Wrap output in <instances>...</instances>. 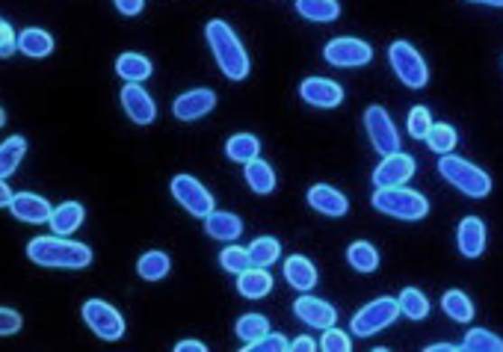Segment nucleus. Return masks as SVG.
Listing matches in <instances>:
<instances>
[{"label": "nucleus", "mask_w": 503, "mask_h": 352, "mask_svg": "<svg viewBox=\"0 0 503 352\" xmlns=\"http://www.w3.org/2000/svg\"><path fill=\"white\" fill-rule=\"evenodd\" d=\"M27 258L48 270H87L92 264V249L87 243H74L66 237H33L27 243Z\"/></svg>", "instance_id": "nucleus-1"}, {"label": "nucleus", "mask_w": 503, "mask_h": 352, "mask_svg": "<svg viewBox=\"0 0 503 352\" xmlns=\"http://www.w3.org/2000/svg\"><path fill=\"white\" fill-rule=\"evenodd\" d=\"M205 39L213 51V60H217L219 71L226 74L228 80H246L249 78V53H246L243 42L238 33L226 24V21L213 18L205 24Z\"/></svg>", "instance_id": "nucleus-2"}, {"label": "nucleus", "mask_w": 503, "mask_h": 352, "mask_svg": "<svg viewBox=\"0 0 503 352\" xmlns=\"http://www.w3.org/2000/svg\"><path fill=\"white\" fill-rule=\"evenodd\" d=\"M370 205L377 208L379 213L391 219H403V222H417L430 213V199L417 190H405L403 187H382L373 193Z\"/></svg>", "instance_id": "nucleus-3"}, {"label": "nucleus", "mask_w": 503, "mask_h": 352, "mask_svg": "<svg viewBox=\"0 0 503 352\" xmlns=\"http://www.w3.org/2000/svg\"><path fill=\"white\" fill-rule=\"evenodd\" d=\"M438 175H442L447 184H453L459 193H465L468 199H486L491 193L489 172L486 169L474 166L465 157L442 154V160H438Z\"/></svg>", "instance_id": "nucleus-4"}, {"label": "nucleus", "mask_w": 503, "mask_h": 352, "mask_svg": "<svg viewBox=\"0 0 503 352\" xmlns=\"http://www.w3.org/2000/svg\"><path fill=\"white\" fill-rule=\"evenodd\" d=\"M388 62L394 74H397V80L405 83L409 89H424L426 83H430V66H426V60L417 53V48H412L409 42H394L388 48Z\"/></svg>", "instance_id": "nucleus-5"}, {"label": "nucleus", "mask_w": 503, "mask_h": 352, "mask_svg": "<svg viewBox=\"0 0 503 352\" xmlns=\"http://www.w3.org/2000/svg\"><path fill=\"white\" fill-rule=\"evenodd\" d=\"M400 317V300H391V296H379V300L368 302L359 314H352L349 320V332L356 338H370L388 329L394 320Z\"/></svg>", "instance_id": "nucleus-6"}, {"label": "nucleus", "mask_w": 503, "mask_h": 352, "mask_svg": "<svg viewBox=\"0 0 503 352\" xmlns=\"http://www.w3.org/2000/svg\"><path fill=\"white\" fill-rule=\"evenodd\" d=\"M169 190H172V199L178 201L181 208H184L187 213H192V217L205 219L208 213L217 210V205H213V196L205 190V184H201L199 178L192 175H175L172 184H169Z\"/></svg>", "instance_id": "nucleus-7"}, {"label": "nucleus", "mask_w": 503, "mask_h": 352, "mask_svg": "<svg viewBox=\"0 0 503 352\" xmlns=\"http://www.w3.org/2000/svg\"><path fill=\"white\" fill-rule=\"evenodd\" d=\"M83 323H87L101 340H119L125 335V317L104 300H87L80 308Z\"/></svg>", "instance_id": "nucleus-8"}, {"label": "nucleus", "mask_w": 503, "mask_h": 352, "mask_svg": "<svg viewBox=\"0 0 503 352\" xmlns=\"http://www.w3.org/2000/svg\"><path fill=\"white\" fill-rule=\"evenodd\" d=\"M365 131H368V140L373 143V148H377L382 157L400 152L397 125L391 122V116H388L385 107H379V104L368 107V110H365Z\"/></svg>", "instance_id": "nucleus-9"}, {"label": "nucleus", "mask_w": 503, "mask_h": 352, "mask_svg": "<svg viewBox=\"0 0 503 352\" xmlns=\"http://www.w3.org/2000/svg\"><path fill=\"white\" fill-rule=\"evenodd\" d=\"M323 60L335 69H359L373 60V48L361 39L340 36V39H331L323 48Z\"/></svg>", "instance_id": "nucleus-10"}, {"label": "nucleus", "mask_w": 503, "mask_h": 352, "mask_svg": "<svg viewBox=\"0 0 503 352\" xmlns=\"http://www.w3.org/2000/svg\"><path fill=\"white\" fill-rule=\"evenodd\" d=\"M412 175H415V157L412 154H403V152L385 154L382 163L373 169V187H377V190H382V187H403Z\"/></svg>", "instance_id": "nucleus-11"}, {"label": "nucleus", "mask_w": 503, "mask_h": 352, "mask_svg": "<svg viewBox=\"0 0 503 352\" xmlns=\"http://www.w3.org/2000/svg\"><path fill=\"white\" fill-rule=\"evenodd\" d=\"M299 98L312 107H320V110H335V107L344 104V89L329 78H308L299 83Z\"/></svg>", "instance_id": "nucleus-12"}, {"label": "nucleus", "mask_w": 503, "mask_h": 352, "mask_svg": "<svg viewBox=\"0 0 503 352\" xmlns=\"http://www.w3.org/2000/svg\"><path fill=\"white\" fill-rule=\"evenodd\" d=\"M213 110H217V92L213 89H190L178 95L172 104V116L178 122H199Z\"/></svg>", "instance_id": "nucleus-13"}, {"label": "nucleus", "mask_w": 503, "mask_h": 352, "mask_svg": "<svg viewBox=\"0 0 503 352\" xmlns=\"http://www.w3.org/2000/svg\"><path fill=\"white\" fill-rule=\"evenodd\" d=\"M293 314H296V320H303V323L312 329H331L338 323V308L329 305L326 300H317V296H312V293L299 296V300L293 302Z\"/></svg>", "instance_id": "nucleus-14"}, {"label": "nucleus", "mask_w": 503, "mask_h": 352, "mask_svg": "<svg viewBox=\"0 0 503 352\" xmlns=\"http://www.w3.org/2000/svg\"><path fill=\"white\" fill-rule=\"evenodd\" d=\"M122 110L134 125H152L157 119V104L139 83H125L122 89Z\"/></svg>", "instance_id": "nucleus-15"}, {"label": "nucleus", "mask_w": 503, "mask_h": 352, "mask_svg": "<svg viewBox=\"0 0 503 352\" xmlns=\"http://www.w3.org/2000/svg\"><path fill=\"white\" fill-rule=\"evenodd\" d=\"M308 205H312L317 213H323V217H347L349 210V199L340 193V190H335L331 184H314L312 190H308Z\"/></svg>", "instance_id": "nucleus-16"}, {"label": "nucleus", "mask_w": 503, "mask_h": 352, "mask_svg": "<svg viewBox=\"0 0 503 352\" xmlns=\"http://www.w3.org/2000/svg\"><path fill=\"white\" fill-rule=\"evenodd\" d=\"M9 213L21 222H30V226H42V222H51L53 208L48 205V199L36 193H18L9 201Z\"/></svg>", "instance_id": "nucleus-17"}, {"label": "nucleus", "mask_w": 503, "mask_h": 352, "mask_svg": "<svg viewBox=\"0 0 503 352\" xmlns=\"http://www.w3.org/2000/svg\"><path fill=\"white\" fill-rule=\"evenodd\" d=\"M456 246L465 258H480L486 252V222L480 217H465L456 228Z\"/></svg>", "instance_id": "nucleus-18"}, {"label": "nucleus", "mask_w": 503, "mask_h": 352, "mask_svg": "<svg viewBox=\"0 0 503 352\" xmlns=\"http://www.w3.org/2000/svg\"><path fill=\"white\" fill-rule=\"evenodd\" d=\"M284 279L299 293H312L317 287V266L305 258V255H291L284 261Z\"/></svg>", "instance_id": "nucleus-19"}, {"label": "nucleus", "mask_w": 503, "mask_h": 352, "mask_svg": "<svg viewBox=\"0 0 503 352\" xmlns=\"http://www.w3.org/2000/svg\"><path fill=\"white\" fill-rule=\"evenodd\" d=\"M205 234L213 240H222V243H231L238 240L243 234V219L238 213H228V210H213L205 217Z\"/></svg>", "instance_id": "nucleus-20"}, {"label": "nucleus", "mask_w": 503, "mask_h": 352, "mask_svg": "<svg viewBox=\"0 0 503 352\" xmlns=\"http://www.w3.org/2000/svg\"><path fill=\"white\" fill-rule=\"evenodd\" d=\"M238 291L243 300H264V296L273 293V275L264 266H249L238 275Z\"/></svg>", "instance_id": "nucleus-21"}, {"label": "nucleus", "mask_w": 503, "mask_h": 352, "mask_svg": "<svg viewBox=\"0 0 503 352\" xmlns=\"http://www.w3.org/2000/svg\"><path fill=\"white\" fill-rule=\"evenodd\" d=\"M83 219H87V210H83L80 201H62V205L53 208L51 213V228L53 234H60V237H69V234H74L83 226Z\"/></svg>", "instance_id": "nucleus-22"}, {"label": "nucleus", "mask_w": 503, "mask_h": 352, "mask_svg": "<svg viewBox=\"0 0 503 352\" xmlns=\"http://www.w3.org/2000/svg\"><path fill=\"white\" fill-rule=\"evenodd\" d=\"M243 178H246V184H249L252 193H258V196H270L275 190L273 166L266 163V160H261V157H255V160H249V163H243Z\"/></svg>", "instance_id": "nucleus-23"}, {"label": "nucleus", "mask_w": 503, "mask_h": 352, "mask_svg": "<svg viewBox=\"0 0 503 352\" xmlns=\"http://www.w3.org/2000/svg\"><path fill=\"white\" fill-rule=\"evenodd\" d=\"M18 51L30 60H45V57H51V51H53V36L48 33V30L27 27V30H21L18 33Z\"/></svg>", "instance_id": "nucleus-24"}, {"label": "nucleus", "mask_w": 503, "mask_h": 352, "mask_svg": "<svg viewBox=\"0 0 503 352\" xmlns=\"http://www.w3.org/2000/svg\"><path fill=\"white\" fill-rule=\"evenodd\" d=\"M116 74L127 83H143V80L152 78V60L143 57V53L127 51L116 60Z\"/></svg>", "instance_id": "nucleus-25"}, {"label": "nucleus", "mask_w": 503, "mask_h": 352, "mask_svg": "<svg viewBox=\"0 0 503 352\" xmlns=\"http://www.w3.org/2000/svg\"><path fill=\"white\" fill-rule=\"evenodd\" d=\"M169 270H172V261H169L166 252H145L143 258L136 261V275L143 282H163Z\"/></svg>", "instance_id": "nucleus-26"}, {"label": "nucleus", "mask_w": 503, "mask_h": 352, "mask_svg": "<svg viewBox=\"0 0 503 352\" xmlns=\"http://www.w3.org/2000/svg\"><path fill=\"white\" fill-rule=\"evenodd\" d=\"M296 13L305 21H317V24H329V21H338L340 4L338 0H296Z\"/></svg>", "instance_id": "nucleus-27"}, {"label": "nucleus", "mask_w": 503, "mask_h": 352, "mask_svg": "<svg viewBox=\"0 0 503 352\" xmlns=\"http://www.w3.org/2000/svg\"><path fill=\"white\" fill-rule=\"evenodd\" d=\"M27 154V140L24 136H9L0 143V178H9L21 166V160Z\"/></svg>", "instance_id": "nucleus-28"}, {"label": "nucleus", "mask_w": 503, "mask_h": 352, "mask_svg": "<svg viewBox=\"0 0 503 352\" xmlns=\"http://www.w3.org/2000/svg\"><path fill=\"white\" fill-rule=\"evenodd\" d=\"M226 157L234 163H249V160L261 157V143L255 134H234L226 143Z\"/></svg>", "instance_id": "nucleus-29"}, {"label": "nucleus", "mask_w": 503, "mask_h": 352, "mask_svg": "<svg viewBox=\"0 0 503 352\" xmlns=\"http://www.w3.org/2000/svg\"><path fill=\"white\" fill-rule=\"evenodd\" d=\"M347 261L352 270H359V273H373L379 266V252L373 243L368 240H356V243H349L347 246Z\"/></svg>", "instance_id": "nucleus-30"}, {"label": "nucleus", "mask_w": 503, "mask_h": 352, "mask_svg": "<svg viewBox=\"0 0 503 352\" xmlns=\"http://www.w3.org/2000/svg\"><path fill=\"white\" fill-rule=\"evenodd\" d=\"M249 258H252V266L270 270V266L282 258V243H278L275 237H255L249 243Z\"/></svg>", "instance_id": "nucleus-31"}, {"label": "nucleus", "mask_w": 503, "mask_h": 352, "mask_svg": "<svg viewBox=\"0 0 503 352\" xmlns=\"http://www.w3.org/2000/svg\"><path fill=\"white\" fill-rule=\"evenodd\" d=\"M442 308L447 317L456 320V323H470V320H474V302H470L468 293L462 291H447L442 296Z\"/></svg>", "instance_id": "nucleus-32"}, {"label": "nucleus", "mask_w": 503, "mask_h": 352, "mask_svg": "<svg viewBox=\"0 0 503 352\" xmlns=\"http://www.w3.org/2000/svg\"><path fill=\"white\" fill-rule=\"evenodd\" d=\"M397 300H400V314L405 320H415V323H417V320L430 317V300H426V296L417 291V287H405Z\"/></svg>", "instance_id": "nucleus-33"}, {"label": "nucleus", "mask_w": 503, "mask_h": 352, "mask_svg": "<svg viewBox=\"0 0 503 352\" xmlns=\"http://www.w3.org/2000/svg\"><path fill=\"white\" fill-rule=\"evenodd\" d=\"M462 349L465 352H503V338L489 332V329H468Z\"/></svg>", "instance_id": "nucleus-34"}, {"label": "nucleus", "mask_w": 503, "mask_h": 352, "mask_svg": "<svg viewBox=\"0 0 503 352\" xmlns=\"http://www.w3.org/2000/svg\"><path fill=\"white\" fill-rule=\"evenodd\" d=\"M234 329H238V338L243 340V347H246V344H255V340L270 332V320H266L264 314L252 311V314H243Z\"/></svg>", "instance_id": "nucleus-35"}, {"label": "nucleus", "mask_w": 503, "mask_h": 352, "mask_svg": "<svg viewBox=\"0 0 503 352\" xmlns=\"http://www.w3.org/2000/svg\"><path fill=\"white\" fill-rule=\"evenodd\" d=\"M456 143H459L456 127L453 125H444V122H435L430 136H426V145H430L435 154H453Z\"/></svg>", "instance_id": "nucleus-36"}, {"label": "nucleus", "mask_w": 503, "mask_h": 352, "mask_svg": "<svg viewBox=\"0 0 503 352\" xmlns=\"http://www.w3.org/2000/svg\"><path fill=\"white\" fill-rule=\"evenodd\" d=\"M433 116H430V107H424V104H417L412 107V113H409V119H405V131H409L412 140H426L433 131Z\"/></svg>", "instance_id": "nucleus-37"}, {"label": "nucleus", "mask_w": 503, "mask_h": 352, "mask_svg": "<svg viewBox=\"0 0 503 352\" xmlns=\"http://www.w3.org/2000/svg\"><path fill=\"white\" fill-rule=\"evenodd\" d=\"M219 264H222V270H226V273L240 275V273H246L252 266L249 249H243V246H226V249L219 252Z\"/></svg>", "instance_id": "nucleus-38"}, {"label": "nucleus", "mask_w": 503, "mask_h": 352, "mask_svg": "<svg viewBox=\"0 0 503 352\" xmlns=\"http://www.w3.org/2000/svg\"><path fill=\"white\" fill-rule=\"evenodd\" d=\"M243 349L246 352H284V349H291V340L278 332H266L264 338H258L255 344H246Z\"/></svg>", "instance_id": "nucleus-39"}, {"label": "nucleus", "mask_w": 503, "mask_h": 352, "mask_svg": "<svg viewBox=\"0 0 503 352\" xmlns=\"http://www.w3.org/2000/svg\"><path fill=\"white\" fill-rule=\"evenodd\" d=\"M320 349H326V352H349L352 349V340L340 332L338 326H331V329H323V340H320Z\"/></svg>", "instance_id": "nucleus-40"}, {"label": "nucleus", "mask_w": 503, "mask_h": 352, "mask_svg": "<svg viewBox=\"0 0 503 352\" xmlns=\"http://www.w3.org/2000/svg\"><path fill=\"white\" fill-rule=\"evenodd\" d=\"M18 51V36H15V30L13 24L0 15V60H6V57H13V53Z\"/></svg>", "instance_id": "nucleus-41"}, {"label": "nucleus", "mask_w": 503, "mask_h": 352, "mask_svg": "<svg viewBox=\"0 0 503 352\" xmlns=\"http://www.w3.org/2000/svg\"><path fill=\"white\" fill-rule=\"evenodd\" d=\"M21 326H24V317H21L15 308H4V305H0V338L21 332Z\"/></svg>", "instance_id": "nucleus-42"}, {"label": "nucleus", "mask_w": 503, "mask_h": 352, "mask_svg": "<svg viewBox=\"0 0 503 352\" xmlns=\"http://www.w3.org/2000/svg\"><path fill=\"white\" fill-rule=\"evenodd\" d=\"M116 4V9H119L122 15H127V18H134V15H139L145 9V0H113Z\"/></svg>", "instance_id": "nucleus-43"}, {"label": "nucleus", "mask_w": 503, "mask_h": 352, "mask_svg": "<svg viewBox=\"0 0 503 352\" xmlns=\"http://www.w3.org/2000/svg\"><path fill=\"white\" fill-rule=\"evenodd\" d=\"M320 344L314 338H308V335H303V338H296V340H291V349H296V352H314Z\"/></svg>", "instance_id": "nucleus-44"}, {"label": "nucleus", "mask_w": 503, "mask_h": 352, "mask_svg": "<svg viewBox=\"0 0 503 352\" xmlns=\"http://www.w3.org/2000/svg\"><path fill=\"white\" fill-rule=\"evenodd\" d=\"M178 352H205L208 347L201 344V340H181V344H175Z\"/></svg>", "instance_id": "nucleus-45"}, {"label": "nucleus", "mask_w": 503, "mask_h": 352, "mask_svg": "<svg viewBox=\"0 0 503 352\" xmlns=\"http://www.w3.org/2000/svg\"><path fill=\"white\" fill-rule=\"evenodd\" d=\"M9 201H13V190L6 187V178H0V208H9Z\"/></svg>", "instance_id": "nucleus-46"}, {"label": "nucleus", "mask_w": 503, "mask_h": 352, "mask_svg": "<svg viewBox=\"0 0 503 352\" xmlns=\"http://www.w3.org/2000/svg\"><path fill=\"white\" fill-rule=\"evenodd\" d=\"M426 349H430V352H459V349H462V344H433Z\"/></svg>", "instance_id": "nucleus-47"}, {"label": "nucleus", "mask_w": 503, "mask_h": 352, "mask_svg": "<svg viewBox=\"0 0 503 352\" xmlns=\"http://www.w3.org/2000/svg\"><path fill=\"white\" fill-rule=\"evenodd\" d=\"M483 4H486V6H500V9H503V0H483Z\"/></svg>", "instance_id": "nucleus-48"}, {"label": "nucleus", "mask_w": 503, "mask_h": 352, "mask_svg": "<svg viewBox=\"0 0 503 352\" xmlns=\"http://www.w3.org/2000/svg\"><path fill=\"white\" fill-rule=\"evenodd\" d=\"M6 125V113H4V107H0V127Z\"/></svg>", "instance_id": "nucleus-49"}, {"label": "nucleus", "mask_w": 503, "mask_h": 352, "mask_svg": "<svg viewBox=\"0 0 503 352\" xmlns=\"http://www.w3.org/2000/svg\"><path fill=\"white\" fill-rule=\"evenodd\" d=\"M468 4H483V0H468Z\"/></svg>", "instance_id": "nucleus-50"}]
</instances>
